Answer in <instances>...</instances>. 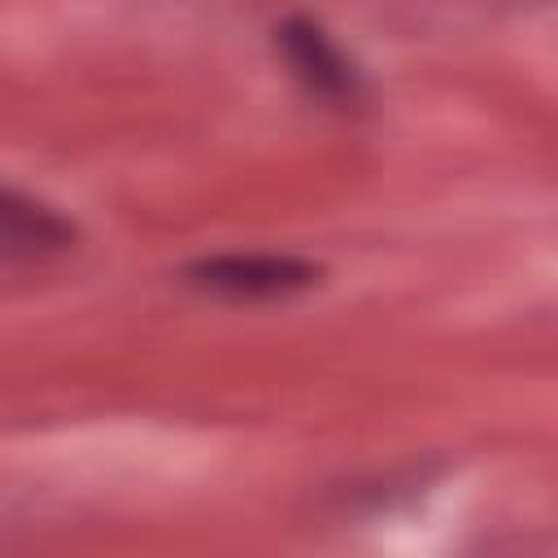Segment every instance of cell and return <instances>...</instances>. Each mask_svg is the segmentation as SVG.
Listing matches in <instances>:
<instances>
[{
	"mask_svg": "<svg viewBox=\"0 0 558 558\" xmlns=\"http://www.w3.org/2000/svg\"><path fill=\"white\" fill-rule=\"evenodd\" d=\"M318 266L305 257L288 253H222V257H201L183 270L187 288L227 296V301H275L292 296L318 283Z\"/></svg>",
	"mask_w": 558,
	"mask_h": 558,
	"instance_id": "obj_1",
	"label": "cell"
},
{
	"mask_svg": "<svg viewBox=\"0 0 558 558\" xmlns=\"http://www.w3.org/2000/svg\"><path fill=\"white\" fill-rule=\"evenodd\" d=\"M74 222L61 218L57 209L22 196V192H4L0 201V248L9 262L17 257H44V253H61L74 244Z\"/></svg>",
	"mask_w": 558,
	"mask_h": 558,
	"instance_id": "obj_3",
	"label": "cell"
},
{
	"mask_svg": "<svg viewBox=\"0 0 558 558\" xmlns=\"http://www.w3.org/2000/svg\"><path fill=\"white\" fill-rule=\"evenodd\" d=\"M275 44L279 52L288 57L292 74L323 100H357L362 96V83H357V70L344 61V52L327 39V31L310 17H288L275 26Z\"/></svg>",
	"mask_w": 558,
	"mask_h": 558,
	"instance_id": "obj_2",
	"label": "cell"
}]
</instances>
